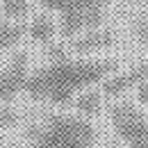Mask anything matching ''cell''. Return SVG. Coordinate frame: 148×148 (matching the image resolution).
I'll list each match as a JSON object with an SVG mask.
<instances>
[{
	"label": "cell",
	"mask_w": 148,
	"mask_h": 148,
	"mask_svg": "<svg viewBox=\"0 0 148 148\" xmlns=\"http://www.w3.org/2000/svg\"><path fill=\"white\" fill-rule=\"evenodd\" d=\"M114 73H119V59L114 57L46 59L43 64L30 71L23 93L64 107L73 103L77 93L91 89L98 82H105Z\"/></svg>",
	"instance_id": "1"
},
{
	"label": "cell",
	"mask_w": 148,
	"mask_h": 148,
	"mask_svg": "<svg viewBox=\"0 0 148 148\" xmlns=\"http://www.w3.org/2000/svg\"><path fill=\"white\" fill-rule=\"evenodd\" d=\"M27 148H98L91 119L66 112H50L34 121L27 132Z\"/></svg>",
	"instance_id": "2"
},
{
	"label": "cell",
	"mask_w": 148,
	"mask_h": 148,
	"mask_svg": "<svg viewBox=\"0 0 148 148\" xmlns=\"http://www.w3.org/2000/svg\"><path fill=\"white\" fill-rule=\"evenodd\" d=\"M112 0H39L48 12H57L62 39H73L87 30L100 27Z\"/></svg>",
	"instance_id": "3"
},
{
	"label": "cell",
	"mask_w": 148,
	"mask_h": 148,
	"mask_svg": "<svg viewBox=\"0 0 148 148\" xmlns=\"http://www.w3.org/2000/svg\"><path fill=\"white\" fill-rule=\"evenodd\" d=\"M107 116L123 148H148V114L130 98H116Z\"/></svg>",
	"instance_id": "4"
},
{
	"label": "cell",
	"mask_w": 148,
	"mask_h": 148,
	"mask_svg": "<svg viewBox=\"0 0 148 148\" xmlns=\"http://www.w3.org/2000/svg\"><path fill=\"white\" fill-rule=\"evenodd\" d=\"M27 75H30V50L18 48L0 69V105H12V100L23 93Z\"/></svg>",
	"instance_id": "5"
},
{
	"label": "cell",
	"mask_w": 148,
	"mask_h": 148,
	"mask_svg": "<svg viewBox=\"0 0 148 148\" xmlns=\"http://www.w3.org/2000/svg\"><path fill=\"white\" fill-rule=\"evenodd\" d=\"M141 82H148V57L128 66L125 71H119V73L110 75L105 82H100V93L105 98H119L123 91L128 89H137Z\"/></svg>",
	"instance_id": "6"
},
{
	"label": "cell",
	"mask_w": 148,
	"mask_h": 148,
	"mask_svg": "<svg viewBox=\"0 0 148 148\" xmlns=\"http://www.w3.org/2000/svg\"><path fill=\"white\" fill-rule=\"evenodd\" d=\"M114 43H116V34L110 27H93V30H87L77 37L69 39L66 48H69L71 57H80V55H87V53H93V50L112 48Z\"/></svg>",
	"instance_id": "7"
},
{
	"label": "cell",
	"mask_w": 148,
	"mask_h": 148,
	"mask_svg": "<svg viewBox=\"0 0 148 148\" xmlns=\"http://www.w3.org/2000/svg\"><path fill=\"white\" fill-rule=\"evenodd\" d=\"M59 32V23H57L48 12H39L34 14L30 23H27V37L32 39L34 43H43V46H50L53 39Z\"/></svg>",
	"instance_id": "8"
},
{
	"label": "cell",
	"mask_w": 148,
	"mask_h": 148,
	"mask_svg": "<svg viewBox=\"0 0 148 148\" xmlns=\"http://www.w3.org/2000/svg\"><path fill=\"white\" fill-rule=\"evenodd\" d=\"M103 93H100V89H96V87H91V89H87V91L77 93L73 100V107L75 112L80 114V116H84V119H91V116H96L98 112H100V107H103Z\"/></svg>",
	"instance_id": "9"
},
{
	"label": "cell",
	"mask_w": 148,
	"mask_h": 148,
	"mask_svg": "<svg viewBox=\"0 0 148 148\" xmlns=\"http://www.w3.org/2000/svg\"><path fill=\"white\" fill-rule=\"evenodd\" d=\"M23 34H27V25H23V23H9L7 21L5 25H0V57L9 48H14L23 39Z\"/></svg>",
	"instance_id": "10"
},
{
	"label": "cell",
	"mask_w": 148,
	"mask_h": 148,
	"mask_svg": "<svg viewBox=\"0 0 148 148\" xmlns=\"http://www.w3.org/2000/svg\"><path fill=\"white\" fill-rule=\"evenodd\" d=\"M0 9L7 21L25 18L30 14V0H0Z\"/></svg>",
	"instance_id": "11"
},
{
	"label": "cell",
	"mask_w": 148,
	"mask_h": 148,
	"mask_svg": "<svg viewBox=\"0 0 148 148\" xmlns=\"http://www.w3.org/2000/svg\"><path fill=\"white\" fill-rule=\"evenodd\" d=\"M18 121V112L12 105H0V125H14Z\"/></svg>",
	"instance_id": "12"
},
{
	"label": "cell",
	"mask_w": 148,
	"mask_h": 148,
	"mask_svg": "<svg viewBox=\"0 0 148 148\" xmlns=\"http://www.w3.org/2000/svg\"><path fill=\"white\" fill-rule=\"evenodd\" d=\"M134 37L139 39L141 43H148V14L137 18V23H134Z\"/></svg>",
	"instance_id": "13"
},
{
	"label": "cell",
	"mask_w": 148,
	"mask_h": 148,
	"mask_svg": "<svg viewBox=\"0 0 148 148\" xmlns=\"http://www.w3.org/2000/svg\"><path fill=\"white\" fill-rule=\"evenodd\" d=\"M134 96H137V100L148 110V82H141V84L134 89Z\"/></svg>",
	"instance_id": "14"
},
{
	"label": "cell",
	"mask_w": 148,
	"mask_h": 148,
	"mask_svg": "<svg viewBox=\"0 0 148 148\" xmlns=\"http://www.w3.org/2000/svg\"><path fill=\"white\" fill-rule=\"evenodd\" d=\"M7 23V18H5V14H2V9H0V25H5Z\"/></svg>",
	"instance_id": "15"
},
{
	"label": "cell",
	"mask_w": 148,
	"mask_h": 148,
	"mask_svg": "<svg viewBox=\"0 0 148 148\" xmlns=\"http://www.w3.org/2000/svg\"><path fill=\"white\" fill-rule=\"evenodd\" d=\"M16 148H21V146H16Z\"/></svg>",
	"instance_id": "16"
}]
</instances>
